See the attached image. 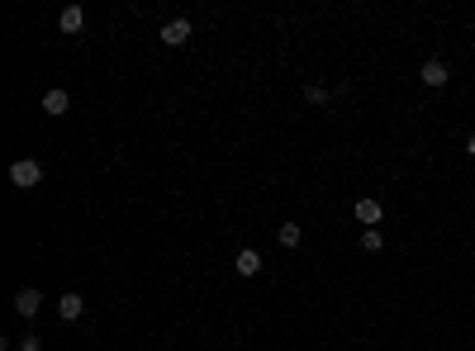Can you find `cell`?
<instances>
[{
    "label": "cell",
    "mask_w": 475,
    "mask_h": 351,
    "mask_svg": "<svg viewBox=\"0 0 475 351\" xmlns=\"http://www.w3.org/2000/svg\"><path fill=\"white\" fill-rule=\"evenodd\" d=\"M380 247H385L380 228H366V233H361V252H380Z\"/></svg>",
    "instance_id": "obj_11"
},
{
    "label": "cell",
    "mask_w": 475,
    "mask_h": 351,
    "mask_svg": "<svg viewBox=\"0 0 475 351\" xmlns=\"http://www.w3.org/2000/svg\"><path fill=\"white\" fill-rule=\"evenodd\" d=\"M20 351H43V342H38V337H24V342H20Z\"/></svg>",
    "instance_id": "obj_13"
},
{
    "label": "cell",
    "mask_w": 475,
    "mask_h": 351,
    "mask_svg": "<svg viewBox=\"0 0 475 351\" xmlns=\"http://www.w3.org/2000/svg\"><path fill=\"white\" fill-rule=\"evenodd\" d=\"M233 270L242 275V280H252V275L262 270V256H257L252 247H242V252H238V261H233Z\"/></svg>",
    "instance_id": "obj_4"
},
{
    "label": "cell",
    "mask_w": 475,
    "mask_h": 351,
    "mask_svg": "<svg viewBox=\"0 0 475 351\" xmlns=\"http://www.w3.org/2000/svg\"><path fill=\"white\" fill-rule=\"evenodd\" d=\"M304 100H309V105H323V100H328V90H323V85H304Z\"/></svg>",
    "instance_id": "obj_12"
},
{
    "label": "cell",
    "mask_w": 475,
    "mask_h": 351,
    "mask_svg": "<svg viewBox=\"0 0 475 351\" xmlns=\"http://www.w3.org/2000/svg\"><path fill=\"white\" fill-rule=\"evenodd\" d=\"M38 309H43V295H38L33 285H29V290H20V295H15V313H20V318H33Z\"/></svg>",
    "instance_id": "obj_3"
},
{
    "label": "cell",
    "mask_w": 475,
    "mask_h": 351,
    "mask_svg": "<svg viewBox=\"0 0 475 351\" xmlns=\"http://www.w3.org/2000/svg\"><path fill=\"white\" fill-rule=\"evenodd\" d=\"M419 81H423V85H433V90H437V85H447V67H442V62H423Z\"/></svg>",
    "instance_id": "obj_8"
},
{
    "label": "cell",
    "mask_w": 475,
    "mask_h": 351,
    "mask_svg": "<svg viewBox=\"0 0 475 351\" xmlns=\"http://www.w3.org/2000/svg\"><path fill=\"white\" fill-rule=\"evenodd\" d=\"M357 218H361L366 228H375V223L385 218V209H380V199H357Z\"/></svg>",
    "instance_id": "obj_7"
},
{
    "label": "cell",
    "mask_w": 475,
    "mask_h": 351,
    "mask_svg": "<svg viewBox=\"0 0 475 351\" xmlns=\"http://www.w3.org/2000/svg\"><path fill=\"white\" fill-rule=\"evenodd\" d=\"M466 152H471V157H475V133H471V142H466Z\"/></svg>",
    "instance_id": "obj_14"
},
{
    "label": "cell",
    "mask_w": 475,
    "mask_h": 351,
    "mask_svg": "<svg viewBox=\"0 0 475 351\" xmlns=\"http://www.w3.org/2000/svg\"><path fill=\"white\" fill-rule=\"evenodd\" d=\"M10 181L20 190H33L38 181H43V166L33 162V157H20V162H10Z\"/></svg>",
    "instance_id": "obj_1"
},
{
    "label": "cell",
    "mask_w": 475,
    "mask_h": 351,
    "mask_svg": "<svg viewBox=\"0 0 475 351\" xmlns=\"http://www.w3.org/2000/svg\"><path fill=\"white\" fill-rule=\"evenodd\" d=\"M67 105H72L67 90H48V95H43V114H67Z\"/></svg>",
    "instance_id": "obj_9"
},
{
    "label": "cell",
    "mask_w": 475,
    "mask_h": 351,
    "mask_svg": "<svg viewBox=\"0 0 475 351\" xmlns=\"http://www.w3.org/2000/svg\"><path fill=\"white\" fill-rule=\"evenodd\" d=\"M81 313H86V299L81 295H62L57 299V318H62V323H72V318H81Z\"/></svg>",
    "instance_id": "obj_5"
},
{
    "label": "cell",
    "mask_w": 475,
    "mask_h": 351,
    "mask_svg": "<svg viewBox=\"0 0 475 351\" xmlns=\"http://www.w3.org/2000/svg\"><path fill=\"white\" fill-rule=\"evenodd\" d=\"M276 238H281V247H299L304 228H295V223H281V228H276Z\"/></svg>",
    "instance_id": "obj_10"
},
{
    "label": "cell",
    "mask_w": 475,
    "mask_h": 351,
    "mask_svg": "<svg viewBox=\"0 0 475 351\" xmlns=\"http://www.w3.org/2000/svg\"><path fill=\"white\" fill-rule=\"evenodd\" d=\"M162 43H166V48L190 43V19H171V24H162Z\"/></svg>",
    "instance_id": "obj_2"
},
{
    "label": "cell",
    "mask_w": 475,
    "mask_h": 351,
    "mask_svg": "<svg viewBox=\"0 0 475 351\" xmlns=\"http://www.w3.org/2000/svg\"><path fill=\"white\" fill-rule=\"evenodd\" d=\"M81 24H86V10H81V5H67V10L57 15V28H62V33H77Z\"/></svg>",
    "instance_id": "obj_6"
}]
</instances>
